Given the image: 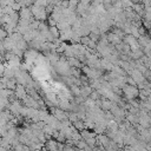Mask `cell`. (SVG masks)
Segmentation results:
<instances>
[{"instance_id":"8992f818","label":"cell","mask_w":151,"mask_h":151,"mask_svg":"<svg viewBox=\"0 0 151 151\" xmlns=\"http://www.w3.org/2000/svg\"><path fill=\"white\" fill-rule=\"evenodd\" d=\"M67 61L71 67H79V68L83 67V63L77 57H70V58H67Z\"/></svg>"},{"instance_id":"6da1fadb","label":"cell","mask_w":151,"mask_h":151,"mask_svg":"<svg viewBox=\"0 0 151 151\" xmlns=\"http://www.w3.org/2000/svg\"><path fill=\"white\" fill-rule=\"evenodd\" d=\"M29 8H31V11H32V14H33L34 19L40 20V21H46V20H47V15H48V14H47V12H46V9H45L44 6L33 4V5L29 6Z\"/></svg>"},{"instance_id":"9a60e30c","label":"cell","mask_w":151,"mask_h":151,"mask_svg":"<svg viewBox=\"0 0 151 151\" xmlns=\"http://www.w3.org/2000/svg\"><path fill=\"white\" fill-rule=\"evenodd\" d=\"M85 140H86V143H87L92 149H93L94 145L97 144V138H96V137H90V138H87V139H85Z\"/></svg>"},{"instance_id":"9c48e42d","label":"cell","mask_w":151,"mask_h":151,"mask_svg":"<svg viewBox=\"0 0 151 151\" xmlns=\"http://www.w3.org/2000/svg\"><path fill=\"white\" fill-rule=\"evenodd\" d=\"M79 132H80V134H81V138H83V139H87V138H90V137H96V136H97V133H96V132H91V131H88L86 127H85L84 130L79 131Z\"/></svg>"},{"instance_id":"44dd1931","label":"cell","mask_w":151,"mask_h":151,"mask_svg":"<svg viewBox=\"0 0 151 151\" xmlns=\"http://www.w3.org/2000/svg\"><path fill=\"white\" fill-rule=\"evenodd\" d=\"M79 2H81V4H84V5H87V6L91 5V0H79Z\"/></svg>"},{"instance_id":"7402d4cb","label":"cell","mask_w":151,"mask_h":151,"mask_svg":"<svg viewBox=\"0 0 151 151\" xmlns=\"http://www.w3.org/2000/svg\"><path fill=\"white\" fill-rule=\"evenodd\" d=\"M92 1H94V0H91V2H92Z\"/></svg>"},{"instance_id":"7a4b0ae2","label":"cell","mask_w":151,"mask_h":151,"mask_svg":"<svg viewBox=\"0 0 151 151\" xmlns=\"http://www.w3.org/2000/svg\"><path fill=\"white\" fill-rule=\"evenodd\" d=\"M123 93H124V97L126 100H130V99H136L138 96H139V90L137 86H133V85H130V84H126L123 88Z\"/></svg>"},{"instance_id":"d6986e66","label":"cell","mask_w":151,"mask_h":151,"mask_svg":"<svg viewBox=\"0 0 151 151\" xmlns=\"http://www.w3.org/2000/svg\"><path fill=\"white\" fill-rule=\"evenodd\" d=\"M126 83H127V84H130V85L137 86V83H136V80H134L132 77H126Z\"/></svg>"},{"instance_id":"ba28073f","label":"cell","mask_w":151,"mask_h":151,"mask_svg":"<svg viewBox=\"0 0 151 151\" xmlns=\"http://www.w3.org/2000/svg\"><path fill=\"white\" fill-rule=\"evenodd\" d=\"M138 42H139V45H140L142 47H145V46H147V45L151 42V39L144 34V35H140V37L138 38Z\"/></svg>"},{"instance_id":"8fae6325","label":"cell","mask_w":151,"mask_h":151,"mask_svg":"<svg viewBox=\"0 0 151 151\" xmlns=\"http://www.w3.org/2000/svg\"><path fill=\"white\" fill-rule=\"evenodd\" d=\"M48 28H50V32L52 33V35L54 38H59L60 37V29L57 26H50Z\"/></svg>"},{"instance_id":"30bf717a","label":"cell","mask_w":151,"mask_h":151,"mask_svg":"<svg viewBox=\"0 0 151 151\" xmlns=\"http://www.w3.org/2000/svg\"><path fill=\"white\" fill-rule=\"evenodd\" d=\"M72 124H73V126H74V127L78 130V131H81V130H84V129L86 127V125H85V122H84L83 119H78V120L73 122Z\"/></svg>"},{"instance_id":"e0dca14e","label":"cell","mask_w":151,"mask_h":151,"mask_svg":"<svg viewBox=\"0 0 151 151\" xmlns=\"http://www.w3.org/2000/svg\"><path fill=\"white\" fill-rule=\"evenodd\" d=\"M46 21H47V25H48V26H57V20H55L51 14H50V17L47 18Z\"/></svg>"},{"instance_id":"277c9868","label":"cell","mask_w":151,"mask_h":151,"mask_svg":"<svg viewBox=\"0 0 151 151\" xmlns=\"http://www.w3.org/2000/svg\"><path fill=\"white\" fill-rule=\"evenodd\" d=\"M14 93H15V97L19 99V100H22L28 93H27V90H26V86L22 85V84H18L15 90H14Z\"/></svg>"},{"instance_id":"4fadbf2b","label":"cell","mask_w":151,"mask_h":151,"mask_svg":"<svg viewBox=\"0 0 151 151\" xmlns=\"http://www.w3.org/2000/svg\"><path fill=\"white\" fill-rule=\"evenodd\" d=\"M122 5H123V8H129V7H133L134 2L132 0H122Z\"/></svg>"},{"instance_id":"ffe728a7","label":"cell","mask_w":151,"mask_h":151,"mask_svg":"<svg viewBox=\"0 0 151 151\" xmlns=\"http://www.w3.org/2000/svg\"><path fill=\"white\" fill-rule=\"evenodd\" d=\"M7 34H8V33L6 32V29H5V28H0V38H1V39L6 38V37H7Z\"/></svg>"},{"instance_id":"52a82bcc","label":"cell","mask_w":151,"mask_h":151,"mask_svg":"<svg viewBox=\"0 0 151 151\" xmlns=\"http://www.w3.org/2000/svg\"><path fill=\"white\" fill-rule=\"evenodd\" d=\"M46 149L52 150V151H57L58 150V142H55L54 138H51L48 142H46Z\"/></svg>"},{"instance_id":"3957f363","label":"cell","mask_w":151,"mask_h":151,"mask_svg":"<svg viewBox=\"0 0 151 151\" xmlns=\"http://www.w3.org/2000/svg\"><path fill=\"white\" fill-rule=\"evenodd\" d=\"M83 72H84V73L87 76V78H90V79H98L99 77H101L103 70H99V68H92V67L85 66V67H83Z\"/></svg>"},{"instance_id":"7c38bea8","label":"cell","mask_w":151,"mask_h":151,"mask_svg":"<svg viewBox=\"0 0 151 151\" xmlns=\"http://www.w3.org/2000/svg\"><path fill=\"white\" fill-rule=\"evenodd\" d=\"M78 4H79V0H70V1H68V8H70L71 11L76 12Z\"/></svg>"},{"instance_id":"ac0fdd59","label":"cell","mask_w":151,"mask_h":151,"mask_svg":"<svg viewBox=\"0 0 151 151\" xmlns=\"http://www.w3.org/2000/svg\"><path fill=\"white\" fill-rule=\"evenodd\" d=\"M11 6H12V8H13L14 11H17V12H19V11L22 8V5H21L20 2H17V1H15L14 4H12Z\"/></svg>"},{"instance_id":"5b68a950","label":"cell","mask_w":151,"mask_h":151,"mask_svg":"<svg viewBox=\"0 0 151 151\" xmlns=\"http://www.w3.org/2000/svg\"><path fill=\"white\" fill-rule=\"evenodd\" d=\"M106 38H107V40H109V42H111V44H119V42H122V38H119L114 32H107V34H106Z\"/></svg>"},{"instance_id":"5bb4252c","label":"cell","mask_w":151,"mask_h":151,"mask_svg":"<svg viewBox=\"0 0 151 151\" xmlns=\"http://www.w3.org/2000/svg\"><path fill=\"white\" fill-rule=\"evenodd\" d=\"M71 92H72V94H74V96H80V86L72 85V86H71Z\"/></svg>"},{"instance_id":"2e32d148","label":"cell","mask_w":151,"mask_h":151,"mask_svg":"<svg viewBox=\"0 0 151 151\" xmlns=\"http://www.w3.org/2000/svg\"><path fill=\"white\" fill-rule=\"evenodd\" d=\"M99 97H100V94H99V92H98L97 90H93V91L90 93V96H88V98H91V99H93V100L99 99Z\"/></svg>"}]
</instances>
